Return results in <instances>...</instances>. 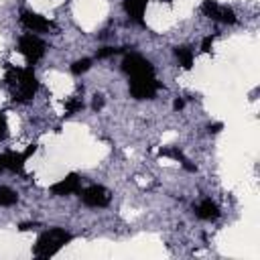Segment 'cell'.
I'll use <instances>...</instances> for the list:
<instances>
[{"mask_svg": "<svg viewBox=\"0 0 260 260\" xmlns=\"http://www.w3.org/2000/svg\"><path fill=\"white\" fill-rule=\"evenodd\" d=\"M69 242H71L69 232H65L61 228H51L39 236V240L35 244V256L37 258H51Z\"/></svg>", "mask_w": 260, "mask_h": 260, "instance_id": "obj_1", "label": "cell"}, {"mask_svg": "<svg viewBox=\"0 0 260 260\" xmlns=\"http://www.w3.org/2000/svg\"><path fill=\"white\" fill-rule=\"evenodd\" d=\"M37 89H39V81L35 77L32 65L30 67H24V69H18L16 81L12 85V100L14 102H28V100L35 98Z\"/></svg>", "mask_w": 260, "mask_h": 260, "instance_id": "obj_2", "label": "cell"}, {"mask_svg": "<svg viewBox=\"0 0 260 260\" xmlns=\"http://www.w3.org/2000/svg\"><path fill=\"white\" fill-rule=\"evenodd\" d=\"M18 51L24 55V59L28 61V65H35L45 55L47 45L37 35H22L20 41H18Z\"/></svg>", "mask_w": 260, "mask_h": 260, "instance_id": "obj_3", "label": "cell"}, {"mask_svg": "<svg viewBox=\"0 0 260 260\" xmlns=\"http://www.w3.org/2000/svg\"><path fill=\"white\" fill-rule=\"evenodd\" d=\"M160 83L154 79V75H142V77H132L130 81V95L134 100H150L158 91Z\"/></svg>", "mask_w": 260, "mask_h": 260, "instance_id": "obj_4", "label": "cell"}, {"mask_svg": "<svg viewBox=\"0 0 260 260\" xmlns=\"http://www.w3.org/2000/svg\"><path fill=\"white\" fill-rule=\"evenodd\" d=\"M122 69L130 75V77H142V75H154V67L148 59H144L142 55L130 53L122 59Z\"/></svg>", "mask_w": 260, "mask_h": 260, "instance_id": "obj_5", "label": "cell"}, {"mask_svg": "<svg viewBox=\"0 0 260 260\" xmlns=\"http://www.w3.org/2000/svg\"><path fill=\"white\" fill-rule=\"evenodd\" d=\"M201 12H203L207 18H211V20H219V22H225V24H234V22H236L234 10L228 8V6L217 4L215 0H205V2L201 4Z\"/></svg>", "mask_w": 260, "mask_h": 260, "instance_id": "obj_6", "label": "cell"}, {"mask_svg": "<svg viewBox=\"0 0 260 260\" xmlns=\"http://www.w3.org/2000/svg\"><path fill=\"white\" fill-rule=\"evenodd\" d=\"M81 201L89 207H106L110 203V193L102 185H89L81 191Z\"/></svg>", "mask_w": 260, "mask_h": 260, "instance_id": "obj_7", "label": "cell"}, {"mask_svg": "<svg viewBox=\"0 0 260 260\" xmlns=\"http://www.w3.org/2000/svg\"><path fill=\"white\" fill-rule=\"evenodd\" d=\"M79 189H81V179H79L77 173H69L65 179H61L59 183L51 185V193L61 195V197L71 195V193H79Z\"/></svg>", "mask_w": 260, "mask_h": 260, "instance_id": "obj_8", "label": "cell"}, {"mask_svg": "<svg viewBox=\"0 0 260 260\" xmlns=\"http://www.w3.org/2000/svg\"><path fill=\"white\" fill-rule=\"evenodd\" d=\"M20 22H22L28 30H32V32H41V30H49V28H51V22H49L45 16H41V14H37V12H30V10H24V12L20 14Z\"/></svg>", "mask_w": 260, "mask_h": 260, "instance_id": "obj_9", "label": "cell"}, {"mask_svg": "<svg viewBox=\"0 0 260 260\" xmlns=\"http://www.w3.org/2000/svg\"><path fill=\"white\" fill-rule=\"evenodd\" d=\"M146 2L148 0H124V10L126 14L130 16V20L142 24V16H144V8H146Z\"/></svg>", "mask_w": 260, "mask_h": 260, "instance_id": "obj_10", "label": "cell"}, {"mask_svg": "<svg viewBox=\"0 0 260 260\" xmlns=\"http://www.w3.org/2000/svg\"><path fill=\"white\" fill-rule=\"evenodd\" d=\"M24 154L22 152H14V150H8L2 154V162H4V169L12 171V173H22L24 169Z\"/></svg>", "mask_w": 260, "mask_h": 260, "instance_id": "obj_11", "label": "cell"}, {"mask_svg": "<svg viewBox=\"0 0 260 260\" xmlns=\"http://www.w3.org/2000/svg\"><path fill=\"white\" fill-rule=\"evenodd\" d=\"M195 213H197V217L211 221V219H217V217H219V207H217L211 199H203V201L195 207Z\"/></svg>", "mask_w": 260, "mask_h": 260, "instance_id": "obj_12", "label": "cell"}, {"mask_svg": "<svg viewBox=\"0 0 260 260\" xmlns=\"http://www.w3.org/2000/svg\"><path fill=\"white\" fill-rule=\"evenodd\" d=\"M175 55H177L179 65H181L183 69H191V65H193V53H191L189 47H177V49H175Z\"/></svg>", "mask_w": 260, "mask_h": 260, "instance_id": "obj_13", "label": "cell"}, {"mask_svg": "<svg viewBox=\"0 0 260 260\" xmlns=\"http://www.w3.org/2000/svg\"><path fill=\"white\" fill-rule=\"evenodd\" d=\"M16 201H18L16 191H12L10 187L0 185V205H2V207H10V205H14Z\"/></svg>", "mask_w": 260, "mask_h": 260, "instance_id": "obj_14", "label": "cell"}, {"mask_svg": "<svg viewBox=\"0 0 260 260\" xmlns=\"http://www.w3.org/2000/svg\"><path fill=\"white\" fill-rule=\"evenodd\" d=\"M89 67H91V59H79V61H75V63L71 65V73L81 75V73H85Z\"/></svg>", "mask_w": 260, "mask_h": 260, "instance_id": "obj_15", "label": "cell"}, {"mask_svg": "<svg viewBox=\"0 0 260 260\" xmlns=\"http://www.w3.org/2000/svg\"><path fill=\"white\" fill-rule=\"evenodd\" d=\"M81 108H83L81 98H71V100L65 104V112H67V114H75V112H79Z\"/></svg>", "mask_w": 260, "mask_h": 260, "instance_id": "obj_16", "label": "cell"}, {"mask_svg": "<svg viewBox=\"0 0 260 260\" xmlns=\"http://www.w3.org/2000/svg\"><path fill=\"white\" fill-rule=\"evenodd\" d=\"M124 49H126V47H104V49L98 51V57H100V59H104V57H112V55L122 53Z\"/></svg>", "mask_w": 260, "mask_h": 260, "instance_id": "obj_17", "label": "cell"}, {"mask_svg": "<svg viewBox=\"0 0 260 260\" xmlns=\"http://www.w3.org/2000/svg\"><path fill=\"white\" fill-rule=\"evenodd\" d=\"M160 154L162 156H171V158H175V160H185V156H183V152L179 150V148H160Z\"/></svg>", "mask_w": 260, "mask_h": 260, "instance_id": "obj_18", "label": "cell"}, {"mask_svg": "<svg viewBox=\"0 0 260 260\" xmlns=\"http://www.w3.org/2000/svg\"><path fill=\"white\" fill-rule=\"evenodd\" d=\"M211 45H213V37H205L203 43H201V51L203 53H209L211 51Z\"/></svg>", "mask_w": 260, "mask_h": 260, "instance_id": "obj_19", "label": "cell"}, {"mask_svg": "<svg viewBox=\"0 0 260 260\" xmlns=\"http://www.w3.org/2000/svg\"><path fill=\"white\" fill-rule=\"evenodd\" d=\"M91 108H93V110H102V108H104V95H98V93H95V95H93V102H91Z\"/></svg>", "mask_w": 260, "mask_h": 260, "instance_id": "obj_20", "label": "cell"}, {"mask_svg": "<svg viewBox=\"0 0 260 260\" xmlns=\"http://www.w3.org/2000/svg\"><path fill=\"white\" fill-rule=\"evenodd\" d=\"M6 130H8V128H6V118L0 114V140L6 136Z\"/></svg>", "mask_w": 260, "mask_h": 260, "instance_id": "obj_21", "label": "cell"}, {"mask_svg": "<svg viewBox=\"0 0 260 260\" xmlns=\"http://www.w3.org/2000/svg\"><path fill=\"white\" fill-rule=\"evenodd\" d=\"M221 128H223V124H221V122H215V124H209V128H207V130L215 134V132H219Z\"/></svg>", "mask_w": 260, "mask_h": 260, "instance_id": "obj_22", "label": "cell"}, {"mask_svg": "<svg viewBox=\"0 0 260 260\" xmlns=\"http://www.w3.org/2000/svg\"><path fill=\"white\" fill-rule=\"evenodd\" d=\"M35 150H37V144H28V148H26V150L22 152V154H24V158H28V156H30V154H32Z\"/></svg>", "mask_w": 260, "mask_h": 260, "instance_id": "obj_23", "label": "cell"}, {"mask_svg": "<svg viewBox=\"0 0 260 260\" xmlns=\"http://www.w3.org/2000/svg\"><path fill=\"white\" fill-rule=\"evenodd\" d=\"M32 228H37V223H20L18 225L20 232H26V230H32Z\"/></svg>", "mask_w": 260, "mask_h": 260, "instance_id": "obj_24", "label": "cell"}, {"mask_svg": "<svg viewBox=\"0 0 260 260\" xmlns=\"http://www.w3.org/2000/svg\"><path fill=\"white\" fill-rule=\"evenodd\" d=\"M183 106H185V102H183V100H175V104H173V108H175V110H181Z\"/></svg>", "mask_w": 260, "mask_h": 260, "instance_id": "obj_25", "label": "cell"}, {"mask_svg": "<svg viewBox=\"0 0 260 260\" xmlns=\"http://www.w3.org/2000/svg\"><path fill=\"white\" fill-rule=\"evenodd\" d=\"M4 169V162H2V156H0V171Z\"/></svg>", "mask_w": 260, "mask_h": 260, "instance_id": "obj_26", "label": "cell"}]
</instances>
